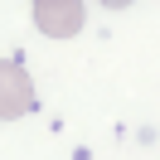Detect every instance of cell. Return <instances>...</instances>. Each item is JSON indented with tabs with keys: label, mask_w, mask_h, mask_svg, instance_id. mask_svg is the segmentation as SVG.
Wrapping results in <instances>:
<instances>
[{
	"label": "cell",
	"mask_w": 160,
	"mask_h": 160,
	"mask_svg": "<svg viewBox=\"0 0 160 160\" xmlns=\"http://www.w3.org/2000/svg\"><path fill=\"white\" fill-rule=\"evenodd\" d=\"M34 107V78L20 58H0V121H20Z\"/></svg>",
	"instance_id": "1"
},
{
	"label": "cell",
	"mask_w": 160,
	"mask_h": 160,
	"mask_svg": "<svg viewBox=\"0 0 160 160\" xmlns=\"http://www.w3.org/2000/svg\"><path fill=\"white\" fill-rule=\"evenodd\" d=\"M34 5V24L49 39H73L82 29V0H29Z\"/></svg>",
	"instance_id": "2"
},
{
	"label": "cell",
	"mask_w": 160,
	"mask_h": 160,
	"mask_svg": "<svg viewBox=\"0 0 160 160\" xmlns=\"http://www.w3.org/2000/svg\"><path fill=\"white\" fill-rule=\"evenodd\" d=\"M102 5H107V10H126L131 0H102Z\"/></svg>",
	"instance_id": "3"
}]
</instances>
